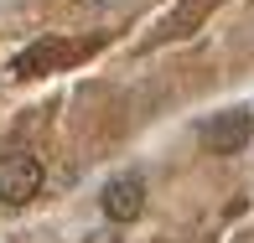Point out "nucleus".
Returning a JSON list of instances; mask_svg holds the SVG:
<instances>
[{"mask_svg": "<svg viewBox=\"0 0 254 243\" xmlns=\"http://www.w3.org/2000/svg\"><path fill=\"white\" fill-rule=\"evenodd\" d=\"M42 192V160L26 150L0 155V207H26Z\"/></svg>", "mask_w": 254, "mask_h": 243, "instance_id": "obj_1", "label": "nucleus"}, {"mask_svg": "<svg viewBox=\"0 0 254 243\" xmlns=\"http://www.w3.org/2000/svg\"><path fill=\"white\" fill-rule=\"evenodd\" d=\"M99 207H104L109 223H135V217L145 212V181L135 176V171L109 176V181H104V192H99Z\"/></svg>", "mask_w": 254, "mask_h": 243, "instance_id": "obj_2", "label": "nucleus"}, {"mask_svg": "<svg viewBox=\"0 0 254 243\" xmlns=\"http://www.w3.org/2000/svg\"><path fill=\"white\" fill-rule=\"evenodd\" d=\"M249 135H254V114H249V109H223V114L202 130V140H207L213 155H239V150L249 145Z\"/></svg>", "mask_w": 254, "mask_h": 243, "instance_id": "obj_3", "label": "nucleus"}, {"mask_svg": "<svg viewBox=\"0 0 254 243\" xmlns=\"http://www.w3.org/2000/svg\"><path fill=\"white\" fill-rule=\"evenodd\" d=\"M67 57H73L67 42H37V47H26V52L16 57V73H21V78H37L42 67H63Z\"/></svg>", "mask_w": 254, "mask_h": 243, "instance_id": "obj_4", "label": "nucleus"}]
</instances>
